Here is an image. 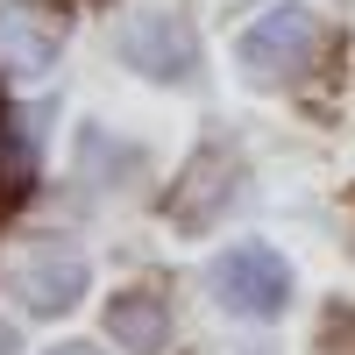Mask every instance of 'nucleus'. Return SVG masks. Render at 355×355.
Listing matches in <instances>:
<instances>
[{
	"label": "nucleus",
	"mask_w": 355,
	"mask_h": 355,
	"mask_svg": "<svg viewBox=\"0 0 355 355\" xmlns=\"http://www.w3.org/2000/svg\"><path fill=\"white\" fill-rule=\"evenodd\" d=\"M320 57V15L284 0V8H263L242 28V71L256 85H284V78H306Z\"/></svg>",
	"instance_id": "1"
},
{
	"label": "nucleus",
	"mask_w": 355,
	"mask_h": 355,
	"mask_svg": "<svg viewBox=\"0 0 355 355\" xmlns=\"http://www.w3.org/2000/svg\"><path fill=\"white\" fill-rule=\"evenodd\" d=\"M114 43H121L128 71L157 78V85H192L199 78V36H192V21L178 8H135Z\"/></svg>",
	"instance_id": "2"
},
{
	"label": "nucleus",
	"mask_w": 355,
	"mask_h": 355,
	"mask_svg": "<svg viewBox=\"0 0 355 355\" xmlns=\"http://www.w3.org/2000/svg\"><path fill=\"white\" fill-rule=\"evenodd\" d=\"M214 291H220V306L242 313V320H277L284 299H291V270H284L277 249L242 242V249H227L214 263Z\"/></svg>",
	"instance_id": "3"
},
{
	"label": "nucleus",
	"mask_w": 355,
	"mask_h": 355,
	"mask_svg": "<svg viewBox=\"0 0 355 355\" xmlns=\"http://www.w3.org/2000/svg\"><path fill=\"white\" fill-rule=\"evenodd\" d=\"M64 50V15L43 0H0V78L36 85Z\"/></svg>",
	"instance_id": "4"
},
{
	"label": "nucleus",
	"mask_w": 355,
	"mask_h": 355,
	"mask_svg": "<svg viewBox=\"0 0 355 355\" xmlns=\"http://www.w3.org/2000/svg\"><path fill=\"white\" fill-rule=\"evenodd\" d=\"M234 178H242V164H234L220 142L214 150H199L185 171H178V185H171V199H164V214L185 227V234H206L220 214H227V199H234Z\"/></svg>",
	"instance_id": "5"
},
{
	"label": "nucleus",
	"mask_w": 355,
	"mask_h": 355,
	"mask_svg": "<svg viewBox=\"0 0 355 355\" xmlns=\"http://www.w3.org/2000/svg\"><path fill=\"white\" fill-rule=\"evenodd\" d=\"M15 299L28 313H71L85 299V256L71 242H36L15 263Z\"/></svg>",
	"instance_id": "6"
},
{
	"label": "nucleus",
	"mask_w": 355,
	"mask_h": 355,
	"mask_svg": "<svg viewBox=\"0 0 355 355\" xmlns=\"http://www.w3.org/2000/svg\"><path fill=\"white\" fill-rule=\"evenodd\" d=\"M107 334L121 341L128 355H164L171 306L157 299V291H114V299H107Z\"/></svg>",
	"instance_id": "7"
},
{
	"label": "nucleus",
	"mask_w": 355,
	"mask_h": 355,
	"mask_svg": "<svg viewBox=\"0 0 355 355\" xmlns=\"http://www.w3.org/2000/svg\"><path fill=\"white\" fill-rule=\"evenodd\" d=\"M36 178V114H0V192H28Z\"/></svg>",
	"instance_id": "8"
},
{
	"label": "nucleus",
	"mask_w": 355,
	"mask_h": 355,
	"mask_svg": "<svg viewBox=\"0 0 355 355\" xmlns=\"http://www.w3.org/2000/svg\"><path fill=\"white\" fill-rule=\"evenodd\" d=\"M15 348H21V341H15V327H0V355H15Z\"/></svg>",
	"instance_id": "9"
},
{
	"label": "nucleus",
	"mask_w": 355,
	"mask_h": 355,
	"mask_svg": "<svg viewBox=\"0 0 355 355\" xmlns=\"http://www.w3.org/2000/svg\"><path fill=\"white\" fill-rule=\"evenodd\" d=\"M57 355H100V348H85V341H64V348H57Z\"/></svg>",
	"instance_id": "10"
}]
</instances>
